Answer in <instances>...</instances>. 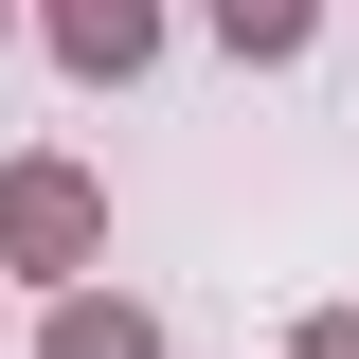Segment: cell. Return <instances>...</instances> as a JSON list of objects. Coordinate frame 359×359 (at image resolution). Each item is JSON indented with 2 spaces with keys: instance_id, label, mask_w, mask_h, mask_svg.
<instances>
[{
  "instance_id": "obj_1",
  "label": "cell",
  "mask_w": 359,
  "mask_h": 359,
  "mask_svg": "<svg viewBox=\"0 0 359 359\" xmlns=\"http://www.w3.org/2000/svg\"><path fill=\"white\" fill-rule=\"evenodd\" d=\"M54 36H72V54H90V72H126V54H144V36H162V0H54Z\"/></svg>"
},
{
  "instance_id": "obj_2",
  "label": "cell",
  "mask_w": 359,
  "mask_h": 359,
  "mask_svg": "<svg viewBox=\"0 0 359 359\" xmlns=\"http://www.w3.org/2000/svg\"><path fill=\"white\" fill-rule=\"evenodd\" d=\"M216 36H233V54H287V36H306V0H216Z\"/></svg>"
},
{
  "instance_id": "obj_3",
  "label": "cell",
  "mask_w": 359,
  "mask_h": 359,
  "mask_svg": "<svg viewBox=\"0 0 359 359\" xmlns=\"http://www.w3.org/2000/svg\"><path fill=\"white\" fill-rule=\"evenodd\" d=\"M54 359H144V323H126V306H90V323H54Z\"/></svg>"
}]
</instances>
